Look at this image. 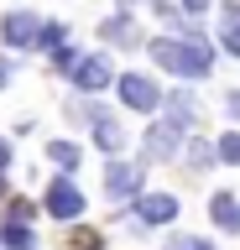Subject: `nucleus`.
Returning a JSON list of instances; mask_svg holds the SVG:
<instances>
[{"instance_id": "b1692460", "label": "nucleus", "mask_w": 240, "mask_h": 250, "mask_svg": "<svg viewBox=\"0 0 240 250\" xmlns=\"http://www.w3.org/2000/svg\"><path fill=\"white\" fill-rule=\"evenodd\" d=\"M5 78H11V62H0V83H5Z\"/></svg>"}, {"instance_id": "39448f33", "label": "nucleus", "mask_w": 240, "mask_h": 250, "mask_svg": "<svg viewBox=\"0 0 240 250\" xmlns=\"http://www.w3.org/2000/svg\"><path fill=\"white\" fill-rule=\"evenodd\" d=\"M120 99H126V109H157L162 89L152 83V78H141V73H126L120 78Z\"/></svg>"}, {"instance_id": "9d476101", "label": "nucleus", "mask_w": 240, "mask_h": 250, "mask_svg": "<svg viewBox=\"0 0 240 250\" xmlns=\"http://www.w3.org/2000/svg\"><path fill=\"white\" fill-rule=\"evenodd\" d=\"M209 219H214L219 229H240V198H230V193H214V198H209Z\"/></svg>"}, {"instance_id": "f8f14e48", "label": "nucleus", "mask_w": 240, "mask_h": 250, "mask_svg": "<svg viewBox=\"0 0 240 250\" xmlns=\"http://www.w3.org/2000/svg\"><path fill=\"white\" fill-rule=\"evenodd\" d=\"M94 146L99 151H120V146H126V130H120L110 115H94Z\"/></svg>"}, {"instance_id": "7ed1b4c3", "label": "nucleus", "mask_w": 240, "mask_h": 250, "mask_svg": "<svg viewBox=\"0 0 240 250\" xmlns=\"http://www.w3.org/2000/svg\"><path fill=\"white\" fill-rule=\"evenodd\" d=\"M0 42H11V47H37L42 42V21L26 11H11L5 21H0Z\"/></svg>"}, {"instance_id": "412c9836", "label": "nucleus", "mask_w": 240, "mask_h": 250, "mask_svg": "<svg viewBox=\"0 0 240 250\" xmlns=\"http://www.w3.org/2000/svg\"><path fill=\"white\" fill-rule=\"evenodd\" d=\"M214 0H183V11H209Z\"/></svg>"}, {"instance_id": "20e7f679", "label": "nucleus", "mask_w": 240, "mask_h": 250, "mask_svg": "<svg viewBox=\"0 0 240 250\" xmlns=\"http://www.w3.org/2000/svg\"><path fill=\"white\" fill-rule=\"evenodd\" d=\"M141 177H146V167H136V162H110L105 188H110V198H136L141 193Z\"/></svg>"}, {"instance_id": "423d86ee", "label": "nucleus", "mask_w": 240, "mask_h": 250, "mask_svg": "<svg viewBox=\"0 0 240 250\" xmlns=\"http://www.w3.org/2000/svg\"><path fill=\"white\" fill-rule=\"evenodd\" d=\"M136 214H141V224H173L177 198L173 193H146V198H136Z\"/></svg>"}, {"instance_id": "393cba45", "label": "nucleus", "mask_w": 240, "mask_h": 250, "mask_svg": "<svg viewBox=\"0 0 240 250\" xmlns=\"http://www.w3.org/2000/svg\"><path fill=\"white\" fill-rule=\"evenodd\" d=\"M0 198H5V172H0Z\"/></svg>"}, {"instance_id": "1a4fd4ad", "label": "nucleus", "mask_w": 240, "mask_h": 250, "mask_svg": "<svg viewBox=\"0 0 240 250\" xmlns=\"http://www.w3.org/2000/svg\"><path fill=\"white\" fill-rule=\"evenodd\" d=\"M99 37H105V42H115V47H136V42H141V31H136L131 11H126V16H110V21L99 26Z\"/></svg>"}, {"instance_id": "f3484780", "label": "nucleus", "mask_w": 240, "mask_h": 250, "mask_svg": "<svg viewBox=\"0 0 240 250\" xmlns=\"http://www.w3.org/2000/svg\"><path fill=\"white\" fill-rule=\"evenodd\" d=\"M167 250H214L209 240H198V234H173L167 240Z\"/></svg>"}, {"instance_id": "dca6fc26", "label": "nucleus", "mask_w": 240, "mask_h": 250, "mask_svg": "<svg viewBox=\"0 0 240 250\" xmlns=\"http://www.w3.org/2000/svg\"><path fill=\"white\" fill-rule=\"evenodd\" d=\"M32 214H37V208L26 198H11V203H5V224H32Z\"/></svg>"}, {"instance_id": "6e6552de", "label": "nucleus", "mask_w": 240, "mask_h": 250, "mask_svg": "<svg viewBox=\"0 0 240 250\" xmlns=\"http://www.w3.org/2000/svg\"><path fill=\"white\" fill-rule=\"evenodd\" d=\"M73 78H79V89H84V94H99L105 83H110V62H105V58H79Z\"/></svg>"}, {"instance_id": "aec40b11", "label": "nucleus", "mask_w": 240, "mask_h": 250, "mask_svg": "<svg viewBox=\"0 0 240 250\" xmlns=\"http://www.w3.org/2000/svg\"><path fill=\"white\" fill-rule=\"evenodd\" d=\"M73 250H105V240L94 229H73Z\"/></svg>"}, {"instance_id": "5701e85b", "label": "nucleus", "mask_w": 240, "mask_h": 250, "mask_svg": "<svg viewBox=\"0 0 240 250\" xmlns=\"http://www.w3.org/2000/svg\"><path fill=\"white\" fill-rule=\"evenodd\" d=\"M230 115H240V94H230Z\"/></svg>"}, {"instance_id": "f03ea898", "label": "nucleus", "mask_w": 240, "mask_h": 250, "mask_svg": "<svg viewBox=\"0 0 240 250\" xmlns=\"http://www.w3.org/2000/svg\"><path fill=\"white\" fill-rule=\"evenodd\" d=\"M42 208H47L52 219H79L84 214V193L68 177H58V183H47V198H42Z\"/></svg>"}, {"instance_id": "f257e3e1", "label": "nucleus", "mask_w": 240, "mask_h": 250, "mask_svg": "<svg viewBox=\"0 0 240 250\" xmlns=\"http://www.w3.org/2000/svg\"><path fill=\"white\" fill-rule=\"evenodd\" d=\"M152 58H157L167 73H177V78H204L209 68H214V47H209L204 37H188V42L157 37V42H152Z\"/></svg>"}, {"instance_id": "2eb2a0df", "label": "nucleus", "mask_w": 240, "mask_h": 250, "mask_svg": "<svg viewBox=\"0 0 240 250\" xmlns=\"http://www.w3.org/2000/svg\"><path fill=\"white\" fill-rule=\"evenodd\" d=\"M214 156H219V146H214V141H193V146H188V167H193V172H204Z\"/></svg>"}, {"instance_id": "ddd939ff", "label": "nucleus", "mask_w": 240, "mask_h": 250, "mask_svg": "<svg viewBox=\"0 0 240 250\" xmlns=\"http://www.w3.org/2000/svg\"><path fill=\"white\" fill-rule=\"evenodd\" d=\"M0 245L5 250H37V240H32L26 224H5V219H0Z\"/></svg>"}, {"instance_id": "4468645a", "label": "nucleus", "mask_w": 240, "mask_h": 250, "mask_svg": "<svg viewBox=\"0 0 240 250\" xmlns=\"http://www.w3.org/2000/svg\"><path fill=\"white\" fill-rule=\"evenodd\" d=\"M47 156H52L63 172H73V167H79V146H73V141H47Z\"/></svg>"}, {"instance_id": "a211bd4d", "label": "nucleus", "mask_w": 240, "mask_h": 250, "mask_svg": "<svg viewBox=\"0 0 240 250\" xmlns=\"http://www.w3.org/2000/svg\"><path fill=\"white\" fill-rule=\"evenodd\" d=\"M219 162H240V130L219 136Z\"/></svg>"}, {"instance_id": "4be33fe9", "label": "nucleus", "mask_w": 240, "mask_h": 250, "mask_svg": "<svg viewBox=\"0 0 240 250\" xmlns=\"http://www.w3.org/2000/svg\"><path fill=\"white\" fill-rule=\"evenodd\" d=\"M11 167V146H5V141H0V172Z\"/></svg>"}, {"instance_id": "0eeeda50", "label": "nucleus", "mask_w": 240, "mask_h": 250, "mask_svg": "<svg viewBox=\"0 0 240 250\" xmlns=\"http://www.w3.org/2000/svg\"><path fill=\"white\" fill-rule=\"evenodd\" d=\"M177 146H183V125H152V130H146V156H173Z\"/></svg>"}, {"instance_id": "6ab92c4d", "label": "nucleus", "mask_w": 240, "mask_h": 250, "mask_svg": "<svg viewBox=\"0 0 240 250\" xmlns=\"http://www.w3.org/2000/svg\"><path fill=\"white\" fill-rule=\"evenodd\" d=\"M63 37H68V31L58 26V21H47V26H42V42H37V47H52V52H58V47H63Z\"/></svg>"}, {"instance_id": "9b49d317", "label": "nucleus", "mask_w": 240, "mask_h": 250, "mask_svg": "<svg viewBox=\"0 0 240 250\" xmlns=\"http://www.w3.org/2000/svg\"><path fill=\"white\" fill-rule=\"evenodd\" d=\"M219 42L240 58V5H235V0H224V5H219Z\"/></svg>"}]
</instances>
